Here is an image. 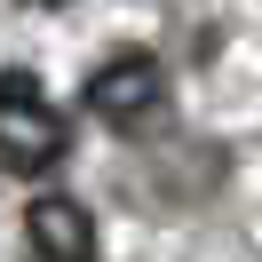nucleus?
Returning a JSON list of instances; mask_svg holds the SVG:
<instances>
[{
	"label": "nucleus",
	"mask_w": 262,
	"mask_h": 262,
	"mask_svg": "<svg viewBox=\"0 0 262 262\" xmlns=\"http://www.w3.org/2000/svg\"><path fill=\"white\" fill-rule=\"evenodd\" d=\"M64 143H72V127L48 103V88L32 72H0V167L8 175H48L64 159Z\"/></svg>",
	"instance_id": "nucleus-1"
},
{
	"label": "nucleus",
	"mask_w": 262,
	"mask_h": 262,
	"mask_svg": "<svg viewBox=\"0 0 262 262\" xmlns=\"http://www.w3.org/2000/svg\"><path fill=\"white\" fill-rule=\"evenodd\" d=\"M159 96H167V72L143 48H119V56H103L88 72V112L112 119V127H135L143 112H159Z\"/></svg>",
	"instance_id": "nucleus-2"
},
{
	"label": "nucleus",
	"mask_w": 262,
	"mask_h": 262,
	"mask_svg": "<svg viewBox=\"0 0 262 262\" xmlns=\"http://www.w3.org/2000/svg\"><path fill=\"white\" fill-rule=\"evenodd\" d=\"M24 246H32L40 262H96V223H88L80 199H32Z\"/></svg>",
	"instance_id": "nucleus-3"
},
{
	"label": "nucleus",
	"mask_w": 262,
	"mask_h": 262,
	"mask_svg": "<svg viewBox=\"0 0 262 262\" xmlns=\"http://www.w3.org/2000/svg\"><path fill=\"white\" fill-rule=\"evenodd\" d=\"M32 8H64V0H32Z\"/></svg>",
	"instance_id": "nucleus-4"
}]
</instances>
